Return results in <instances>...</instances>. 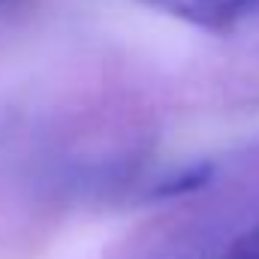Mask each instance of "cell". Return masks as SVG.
I'll use <instances>...</instances> for the list:
<instances>
[{
  "label": "cell",
  "instance_id": "3957f363",
  "mask_svg": "<svg viewBox=\"0 0 259 259\" xmlns=\"http://www.w3.org/2000/svg\"><path fill=\"white\" fill-rule=\"evenodd\" d=\"M220 259H232V256H226V253H223V256H220Z\"/></svg>",
  "mask_w": 259,
  "mask_h": 259
},
{
  "label": "cell",
  "instance_id": "7a4b0ae2",
  "mask_svg": "<svg viewBox=\"0 0 259 259\" xmlns=\"http://www.w3.org/2000/svg\"><path fill=\"white\" fill-rule=\"evenodd\" d=\"M226 256L232 259H259V223L253 229H247L241 238L232 241V247L226 250Z\"/></svg>",
  "mask_w": 259,
  "mask_h": 259
},
{
  "label": "cell",
  "instance_id": "277c9868",
  "mask_svg": "<svg viewBox=\"0 0 259 259\" xmlns=\"http://www.w3.org/2000/svg\"><path fill=\"white\" fill-rule=\"evenodd\" d=\"M0 3H6V0H0Z\"/></svg>",
  "mask_w": 259,
  "mask_h": 259
},
{
  "label": "cell",
  "instance_id": "6da1fadb",
  "mask_svg": "<svg viewBox=\"0 0 259 259\" xmlns=\"http://www.w3.org/2000/svg\"><path fill=\"white\" fill-rule=\"evenodd\" d=\"M202 30H232L259 18V0H139Z\"/></svg>",
  "mask_w": 259,
  "mask_h": 259
}]
</instances>
